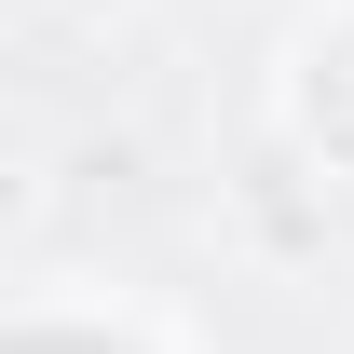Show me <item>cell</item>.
<instances>
[{
  "instance_id": "1",
  "label": "cell",
  "mask_w": 354,
  "mask_h": 354,
  "mask_svg": "<svg viewBox=\"0 0 354 354\" xmlns=\"http://www.w3.org/2000/svg\"><path fill=\"white\" fill-rule=\"evenodd\" d=\"M41 14H55V28H123L136 0H41Z\"/></svg>"
}]
</instances>
